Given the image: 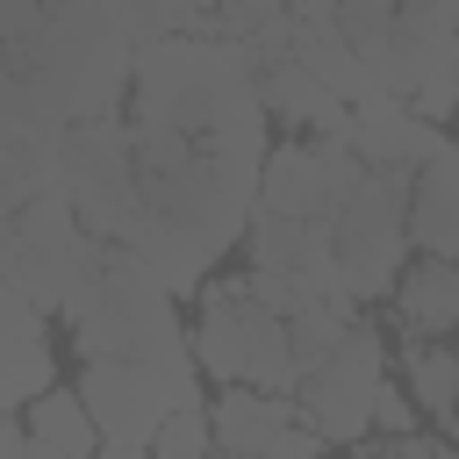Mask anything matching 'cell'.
<instances>
[{
	"label": "cell",
	"mask_w": 459,
	"mask_h": 459,
	"mask_svg": "<svg viewBox=\"0 0 459 459\" xmlns=\"http://www.w3.org/2000/svg\"><path fill=\"white\" fill-rule=\"evenodd\" d=\"M7 280H22L65 330L100 308L108 287V237H93L72 208V194H43L7 215Z\"/></svg>",
	"instance_id": "6da1fadb"
},
{
	"label": "cell",
	"mask_w": 459,
	"mask_h": 459,
	"mask_svg": "<svg viewBox=\"0 0 459 459\" xmlns=\"http://www.w3.org/2000/svg\"><path fill=\"white\" fill-rule=\"evenodd\" d=\"M186 337H194V359H201L208 380H222V387L244 380V387H265V394H301V359H294L287 316H273L244 287V273L201 287V323Z\"/></svg>",
	"instance_id": "7a4b0ae2"
},
{
	"label": "cell",
	"mask_w": 459,
	"mask_h": 459,
	"mask_svg": "<svg viewBox=\"0 0 459 459\" xmlns=\"http://www.w3.org/2000/svg\"><path fill=\"white\" fill-rule=\"evenodd\" d=\"M172 301L179 294L165 287V273L143 251L108 244V287H100V308L86 323H72V351L79 359H158V351L186 344Z\"/></svg>",
	"instance_id": "3957f363"
},
{
	"label": "cell",
	"mask_w": 459,
	"mask_h": 459,
	"mask_svg": "<svg viewBox=\"0 0 459 459\" xmlns=\"http://www.w3.org/2000/svg\"><path fill=\"white\" fill-rule=\"evenodd\" d=\"M409 201H416V172L409 165H373V179L351 194V208L330 222L337 237V273L359 301H387L394 280L409 273Z\"/></svg>",
	"instance_id": "277c9868"
},
{
	"label": "cell",
	"mask_w": 459,
	"mask_h": 459,
	"mask_svg": "<svg viewBox=\"0 0 459 459\" xmlns=\"http://www.w3.org/2000/svg\"><path fill=\"white\" fill-rule=\"evenodd\" d=\"M65 151V194L79 208V222L108 244H136L143 230V186H136V151H129V122H72L57 136Z\"/></svg>",
	"instance_id": "5b68a950"
},
{
	"label": "cell",
	"mask_w": 459,
	"mask_h": 459,
	"mask_svg": "<svg viewBox=\"0 0 459 459\" xmlns=\"http://www.w3.org/2000/svg\"><path fill=\"white\" fill-rule=\"evenodd\" d=\"M380 387H387V337H380L373 323H351L344 344L301 380L294 409H301V423H316L330 445H366V437H373V402H380Z\"/></svg>",
	"instance_id": "8992f818"
},
{
	"label": "cell",
	"mask_w": 459,
	"mask_h": 459,
	"mask_svg": "<svg viewBox=\"0 0 459 459\" xmlns=\"http://www.w3.org/2000/svg\"><path fill=\"white\" fill-rule=\"evenodd\" d=\"M366 179H373V165L359 158V143H344V136H301V143H280L265 158L258 208L301 215V222H337Z\"/></svg>",
	"instance_id": "52a82bcc"
},
{
	"label": "cell",
	"mask_w": 459,
	"mask_h": 459,
	"mask_svg": "<svg viewBox=\"0 0 459 459\" xmlns=\"http://www.w3.org/2000/svg\"><path fill=\"white\" fill-rule=\"evenodd\" d=\"M79 394H86V409H93V423H100L108 445H151L158 423L172 416L165 380H158L151 359H86Z\"/></svg>",
	"instance_id": "ba28073f"
},
{
	"label": "cell",
	"mask_w": 459,
	"mask_h": 459,
	"mask_svg": "<svg viewBox=\"0 0 459 459\" xmlns=\"http://www.w3.org/2000/svg\"><path fill=\"white\" fill-rule=\"evenodd\" d=\"M351 143H359V158L366 165H409V172H423L452 136H445V122H430V115H416L409 100H366V108H351Z\"/></svg>",
	"instance_id": "9c48e42d"
},
{
	"label": "cell",
	"mask_w": 459,
	"mask_h": 459,
	"mask_svg": "<svg viewBox=\"0 0 459 459\" xmlns=\"http://www.w3.org/2000/svg\"><path fill=\"white\" fill-rule=\"evenodd\" d=\"M0 301H7V409H29L43 387H57V351H50L57 316L22 280H0Z\"/></svg>",
	"instance_id": "30bf717a"
},
{
	"label": "cell",
	"mask_w": 459,
	"mask_h": 459,
	"mask_svg": "<svg viewBox=\"0 0 459 459\" xmlns=\"http://www.w3.org/2000/svg\"><path fill=\"white\" fill-rule=\"evenodd\" d=\"M244 258H251V265H273V273L344 280V273H337V237H330V222H301V215H273V208L251 215V230H244Z\"/></svg>",
	"instance_id": "8fae6325"
},
{
	"label": "cell",
	"mask_w": 459,
	"mask_h": 459,
	"mask_svg": "<svg viewBox=\"0 0 459 459\" xmlns=\"http://www.w3.org/2000/svg\"><path fill=\"white\" fill-rule=\"evenodd\" d=\"M387 308H394V330L402 337H452L459 330V258H430L423 251L394 280Z\"/></svg>",
	"instance_id": "7c38bea8"
},
{
	"label": "cell",
	"mask_w": 459,
	"mask_h": 459,
	"mask_svg": "<svg viewBox=\"0 0 459 459\" xmlns=\"http://www.w3.org/2000/svg\"><path fill=\"white\" fill-rule=\"evenodd\" d=\"M208 416H215V445H222V452H251V459H265L273 437H280L301 409H294V394H265V387L230 380V387L208 402Z\"/></svg>",
	"instance_id": "4fadbf2b"
},
{
	"label": "cell",
	"mask_w": 459,
	"mask_h": 459,
	"mask_svg": "<svg viewBox=\"0 0 459 459\" xmlns=\"http://www.w3.org/2000/svg\"><path fill=\"white\" fill-rule=\"evenodd\" d=\"M409 237H416V251H430V258H459V143H445V151L416 172Z\"/></svg>",
	"instance_id": "5bb4252c"
},
{
	"label": "cell",
	"mask_w": 459,
	"mask_h": 459,
	"mask_svg": "<svg viewBox=\"0 0 459 459\" xmlns=\"http://www.w3.org/2000/svg\"><path fill=\"white\" fill-rule=\"evenodd\" d=\"M57 186H65L57 136H43V129H0V201H7V215L29 208V201H43V194H57Z\"/></svg>",
	"instance_id": "9a60e30c"
},
{
	"label": "cell",
	"mask_w": 459,
	"mask_h": 459,
	"mask_svg": "<svg viewBox=\"0 0 459 459\" xmlns=\"http://www.w3.org/2000/svg\"><path fill=\"white\" fill-rule=\"evenodd\" d=\"M258 100L265 115H280L287 129H330L344 115V100L301 65V57H280V65H258Z\"/></svg>",
	"instance_id": "2e32d148"
},
{
	"label": "cell",
	"mask_w": 459,
	"mask_h": 459,
	"mask_svg": "<svg viewBox=\"0 0 459 459\" xmlns=\"http://www.w3.org/2000/svg\"><path fill=\"white\" fill-rule=\"evenodd\" d=\"M14 416L29 423V437H36V445H50V452H72V459H93V452L108 445L79 387H43V394H36L29 409H14Z\"/></svg>",
	"instance_id": "e0dca14e"
},
{
	"label": "cell",
	"mask_w": 459,
	"mask_h": 459,
	"mask_svg": "<svg viewBox=\"0 0 459 459\" xmlns=\"http://www.w3.org/2000/svg\"><path fill=\"white\" fill-rule=\"evenodd\" d=\"M402 380L409 394L423 402V416H452L459 409V344H437V337H409L402 344Z\"/></svg>",
	"instance_id": "ac0fdd59"
},
{
	"label": "cell",
	"mask_w": 459,
	"mask_h": 459,
	"mask_svg": "<svg viewBox=\"0 0 459 459\" xmlns=\"http://www.w3.org/2000/svg\"><path fill=\"white\" fill-rule=\"evenodd\" d=\"M222 445H215V416H208V402H194V409H172L165 423H158V437H151V459H215Z\"/></svg>",
	"instance_id": "d6986e66"
},
{
	"label": "cell",
	"mask_w": 459,
	"mask_h": 459,
	"mask_svg": "<svg viewBox=\"0 0 459 459\" xmlns=\"http://www.w3.org/2000/svg\"><path fill=\"white\" fill-rule=\"evenodd\" d=\"M122 22L136 43H158V36H186L201 22V0H122Z\"/></svg>",
	"instance_id": "ffe728a7"
},
{
	"label": "cell",
	"mask_w": 459,
	"mask_h": 459,
	"mask_svg": "<svg viewBox=\"0 0 459 459\" xmlns=\"http://www.w3.org/2000/svg\"><path fill=\"white\" fill-rule=\"evenodd\" d=\"M409 430H423V402L409 394V380L394 387H380V402H373V437H409Z\"/></svg>",
	"instance_id": "44dd1931"
},
{
	"label": "cell",
	"mask_w": 459,
	"mask_h": 459,
	"mask_svg": "<svg viewBox=\"0 0 459 459\" xmlns=\"http://www.w3.org/2000/svg\"><path fill=\"white\" fill-rule=\"evenodd\" d=\"M50 22V0H0V43H29Z\"/></svg>",
	"instance_id": "7402d4cb"
},
{
	"label": "cell",
	"mask_w": 459,
	"mask_h": 459,
	"mask_svg": "<svg viewBox=\"0 0 459 459\" xmlns=\"http://www.w3.org/2000/svg\"><path fill=\"white\" fill-rule=\"evenodd\" d=\"M0 459H72V452L36 445V437H29V423H22V416H7V430H0Z\"/></svg>",
	"instance_id": "603a6c76"
},
{
	"label": "cell",
	"mask_w": 459,
	"mask_h": 459,
	"mask_svg": "<svg viewBox=\"0 0 459 459\" xmlns=\"http://www.w3.org/2000/svg\"><path fill=\"white\" fill-rule=\"evenodd\" d=\"M93 459H151V445H100Z\"/></svg>",
	"instance_id": "cb8c5ba5"
},
{
	"label": "cell",
	"mask_w": 459,
	"mask_h": 459,
	"mask_svg": "<svg viewBox=\"0 0 459 459\" xmlns=\"http://www.w3.org/2000/svg\"><path fill=\"white\" fill-rule=\"evenodd\" d=\"M445 437H452V445H459V409H452V416H445Z\"/></svg>",
	"instance_id": "d4e9b609"
},
{
	"label": "cell",
	"mask_w": 459,
	"mask_h": 459,
	"mask_svg": "<svg viewBox=\"0 0 459 459\" xmlns=\"http://www.w3.org/2000/svg\"><path fill=\"white\" fill-rule=\"evenodd\" d=\"M430 7H437V14H452V22H459V0H430Z\"/></svg>",
	"instance_id": "484cf974"
},
{
	"label": "cell",
	"mask_w": 459,
	"mask_h": 459,
	"mask_svg": "<svg viewBox=\"0 0 459 459\" xmlns=\"http://www.w3.org/2000/svg\"><path fill=\"white\" fill-rule=\"evenodd\" d=\"M445 459H459V445H452V437H445Z\"/></svg>",
	"instance_id": "4316f807"
},
{
	"label": "cell",
	"mask_w": 459,
	"mask_h": 459,
	"mask_svg": "<svg viewBox=\"0 0 459 459\" xmlns=\"http://www.w3.org/2000/svg\"><path fill=\"white\" fill-rule=\"evenodd\" d=\"M201 7H208V0H201Z\"/></svg>",
	"instance_id": "83f0119b"
},
{
	"label": "cell",
	"mask_w": 459,
	"mask_h": 459,
	"mask_svg": "<svg viewBox=\"0 0 459 459\" xmlns=\"http://www.w3.org/2000/svg\"><path fill=\"white\" fill-rule=\"evenodd\" d=\"M50 7H57V0H50Z\"/></svg>",
	"instance_id": "f1b7e54d"
}]
</instances>
